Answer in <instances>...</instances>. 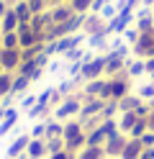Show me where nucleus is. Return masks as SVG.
<instances>
[{"label": "nucleus", "mask_w": 154, "mask_h": 159, "mask_svg": "<svg viewBox=\"0 0 154 159\" xmlns=\"http://www.w3.org/2000/svg\"><path fill=\"white\" fill-rule=\"evenodd\" d=\"M62 139H64L67 152L77 154L82 146H87V128L82 126L80 118H69V121H64V134H62Z\"/></svg>", "instance_id": "1"}, {"label": "nucleus", "mask_w": 154, "mask_h": 159, "mask_svg": "<svg viewBox=\"0 0 154 159\" xmlns=\"http://www.w3.org/2000/svg\"><path fill=\"white\" fill-rule=\"evenodd\" d=\"M100 77H105V54L92 57L90 62H82V69H80V75H77V80H80L82 85L90 82V80H100Z\"/></svg>", "instance_id": "2"}, {"label": "nucleus", "mask_w": 154, "mask_h": 159, "mask_svg": "<svg viewBox=\"0 0 154 159\" xmlns=\"http://www.w3.org/2000/svg\"><path fill=\"white\" fill-rule=\"evenodd\" d=\"M80 108H82V98H77V95H69V98H62V103L54 108V116L57 121H69V118H77L80 116Z\"/></svg>", "instance_id": "3"}, {"label": "nucleus", "mask_w": 154, "mask_h": 159, "mask_svg": "<svg viewBox=\"0 0 154 159\" xmlns=\"http://www.w3.org/2000/svg\"><path fill=\"white\" fill-rule=\"evenodd\" d=\"M108 87H110V100H121L123 95L133 93V87H131V77H128L126 69H123L121 75H116V77H108Z\"/></svg>", "instance_id": "4"}, {"label": "nucleus", "mask_w": 154, "mask_h": 159, "mask_svg": "<svg viewBox=\"0 0 154 159\" xmlns=\"http://www.w3.org/2000/svg\"><path fill=\"white\" fill-rule=\"evenodd\" d=\"M133 21H136V13H133L131 8H126V11H118V16L113 18V21H108V34H110V36H121Z\"/></svg>", "instance_id": "5"}, {"label": "nucleus", "mask_w": 154, "mask_h": 159, "mask_svg": "<svg viewBox=\"0 0 154 159\" xmlns=\"http://www.w3.org/2000/svg\"><path fill=\"white\" fill-rule=\"evenodd\" d=\"M126 141H128V134H123V131L110 134V136L105 139V144H103V149H105V157L118 159L121 152H123V146H126Z\"/></svg>", "instance_id": "6"}, {"label": "nucleus", "mask_w": 154, "mask_h": 159, "mask_svg": "<svg viewBox=\"0 0 154 159\" xmlns=\"http://www.w3.org/2000/svg\"><path fill=\"white\" fill-rule=\"evenodd\" d=\"M21 62H23L21 49H3L0 46V72H13L16 75V69H18Z\"/></svg>", "instance_id": "7"}, {"label": "nucleus", "mask_w": 154, "mask_h": 159, "mask_svg": "<svg viewBox=\"0 0 154 159\" xmlns=\"http://www.w3.org/2000/svg\"><path fill=\"white\" fill-rule=\"evenodd\" d=\"M152 46H154V31H144V34H139L136 44H131V54L136 59H147Z\"/></svg>", "instance_id": "8"}, {"label": "nucleus", "mask_w": 154, "mask_h": 159, "mask_svg": "<svg viewBox=\"0 0 154 159\" xmlns=\"http://www.w3.org/2000/svg\"><path fill=\"white\" fill-rule=\"evenodd\" d=\"M103 105H105V100H100V98H90V100H85L82 103V108H80V121H87V118H98L100 113H103Z\"/></svg>", "instance_id": "9"}, {"label": "nucleus", "mask_w": 154, "mask_h": 159, "mask_svg": "<svg viewBox=\"0 0 154 159\" xmlns=\"http://www.w3.org/2000/svg\"><path fill=\"white\" fill-rule=\"evenodd\" d=\"M16 34H18V46H21V49H28V46H34V44H39V41H41L39 34H36L28 23H21ZM41 44H44V41H41Z\"/></svg>", "instance_id": "10"}, {"label": "nucleus", "mask_w": 154, "mask_h": 159, "mask_svg": "<svg viewBox=\"0 0 154 159\" xmlns=\"http://www.w3.org/2000/svg\"><path fill=\"white\" fill-rule=\"evenodd\" d=\"M28 144H31V134H18L13 141H10V146H8V159H13V157H21V154H26V149H28Z\"/></svg>", "instance_id": "11"}, {"label": "nucleus", "mask_w": 154, "mask_h": 159, "mask_svg": "<svg viewBox=\"0 0 154 159\" xmlns=\"http://www.w3.org/2000/svg\"><path fill=\"white\" fill-rule=\"evenodd\" d=\"M105 26H108V21H103V18H100V13H87L85 26H82V34H85V36H92V34L103 31Z\"/></svg>", "instance_id": "12"}, {"label": "nucleus", "mask_w": 154, "mask_h": 159, "mask_svg": "<svg viewBox=\"0 0 154 159\" xmlns=\"http://www.w3.org/2000/svg\"><path fill=\"white\" fill-rule=\"evenodd\" d=\"M141 154H144L141 139H131V136H128V141H126V146H123V152H121L118 159H139Z\"/></svg>", "instance_id": "13"}, {"label": "nucleus", "mask_w": 154, "mask_h": 159, "mask_svg": "<svg viewBox=\"0 0 154 159\" xmlns=\"http://www.w3.org/2000/svg\"><path fill=\"white\" fill-rule=\"evenodd\" d=\"M18 113H21V108H16V105L5 111V118L0 121V136H8V134L16 128V123H18Z\"/></svg>", "instance_id": "14"}, {"label": "nucleus", "mask_w": 154, "mask_h": 159, "mask_svg": "<svg viewBox=\"0 0 154 159\" xmlns=\"http://www.w3.org/2000/svg\"><path fill=\"white\" fill-rule=\"evenodd\" d=\"M49 13H51V21H54V23H64L67 18L75 16V11H72L69 3H59V5H54V8H49Z\"/></svg>", "instance_id": "15"}, {"label": "nucleus", "mask_w": 154, "mask_h": 159, "mask_svg": "<svg viewBox=\"0 0 154 159\" xmlns=\"http://www.w3.org/2000/svg\"><path fill=\"white\" fill-rule=\"evenodd\" d=\"M31 28H34L36 34H44L49 26H54V21H51V13L49 11H44V13H39V16H34L31 18V23H28Z\"/></svg>", "instance_id": "16"}, {"label": "nucleus", "mask_w": 154, "mask_h": 159, "mask_svg": "<svg viewBox=\"0 0 154 159\" xmlns=\"http://www.w3.org/2000/svg\"><path fill=\"white\" fill-rule=\"evenodd\" d=\"M108 36H110V34H108V26H105L103 31L87 36V46H90V49H105V52H108V49H110V46H108Z\"/></svg>", "instance_id": "17"}, {"label": "nucleus", "mask_w": 154, "mask_h": 159, "mask_svg": "<svg viewBox=\"0 0 154 159\" xmlns=\"http://www.w3.org/2000/svg\"><path fill=\"white\" fill-rule=\"evenodd\" d=\"M141 103H144V100H141V98H139L136 93H128V95H123L121 100H118V111H121V113H128V111H136V108H139Z\"/></svg>", "instance_id": "18"}, {"label": "nucleus", "mask_w": 154, "mask_h": 159, "mask_svg": "<svg viewBox=\"0 0 154 159\" xmlns=\"http://www.w3.org/2000/svg\"><path fill=\"white\" fill-rule=\"evenodd\" d=\"M28 87H31V80L26 75H16L13 77V87H10V95H13V98H23Z\"/></svg>", "instance_id": "19"}, {"label": "nucleus", "mask_w": 154, "mask_h": 159, "mask_svg": "<svg viewBox=\"0 0 154 159\" xmlns=\"http://www.w3.org/2000/svg\"><path fill=\"white\" fill-rule=\"evenodd\" d=\"M18 16H16V11L13 8H8V13L0 18V28H3V34H10V31H18Z\"/></svg>", "instance_id": "20"}, {"label": "nucleus", "mask_w": 154, "mask_h": 159, "mask_svg": "<svg viewBox=\"0 0 154 159\" xmlns=\"http://www.w3.org/2000/svg\"><path fill=\"white\" fill-rule=\"evenodd\" d=\"M10 8L16 11V16H18V23H31L34 13H31V8H28V0H18V3H13Z\"/></svg>", "instance_id": "21"}, {"label": "nucleus", "mask_w": 154, "mask_h": 159, "mask_svg": "<svg viewBox=\"0 0 154 159\" xmlns=\"http://www.w3.org/2000/svg\"><path fill=\"white\" fill-rule=\"evenodd\" d=\"M139 118H141V116H139L136 111H128V113H121V116H118V128H121L123 134H128L131 128L136 126V121H139Z\"/></svg>", "instance_id": "22"}, {"label": "nucleus", "mask_w": 154, "mask_h": 159, "mask_svg": "<svg viewBox=\"0 0 154 159\" xmlns=\"http://www.w3.org/2000/svg\"><path fill=\"white\" fill-rule=\"evenodd\" d=\"M26 154H28V157H39V159L49 157V152H46V141H44V139H31Z\"/></svg>", "instance_id": "23"}, {"label": "nucleus", "mask_w": 154, "mask_h": 159, "mask_svg": "<svg viewBox=\"0 0 154 159\" xmlns=\"http://www.w3.org/2000/svg\"><path fill=\"white\" fill-rule=\"evenodd\" d=\"M77 159H105V149L103 146H82L77 152Z\"/></svg>", "instance_id": "24"}, {"label": "nucleus", "mask_w": 154, "mask_h": 159, "mask_svg": "<svg viewBox=\"0 0 154 159\" xmlns=\"http://www.w3.org/2000/svg\"><path fill=\"white\" fill-rule=\"evenodd\" d=\"M126 72H128V77H131V80H133V77L147 75V62H144V59H131L128 67H126Z\"/></svg>", "instance_id": "25"}, {"label": "nucleus", "mask_w": 154, "mask_h": 159, "mask_svg": "<svg viewBox=\"0 0 154 159\" xmlns=\"http://www.w3.org/2000/svg\"><path fill=\"white\" fill-rule=\"evenodd\" d=\"M105 134H103V128L100 126H95V128H90L87 131V146H103L105 144Z\"/></svg>", "instance_id": "26"}, {"label": "nucleus", "mask_w": 154, "mask_h": 159, "mask_svg": "<svg viewBox=\"0 0 154 159\" xmlns=\"http://www.w3.org/2000/svg\"><path fill=\"white\" fill-rule=\"evenodd\" d=\"M62 134H64V123L57 121V118H49L46 121V139H57Z\"/></svg>", "instance_id": "27"}, {"label": "nucleus", "mask_w": 154, "mask_h": 159, "mask_svg": "<svg viewBox=\"0 0 154 159\" xmlns=\"http://www.w3.org/2000/svg\"><path fill=\"white\" fill-rule=\"evenodd\" d=\"M13 72H0V98L10 95V87H13Z\"/></svg>", "instance_id": "28"}, {"label": "nucleus", "mask_w": 154, "mask_h": 159, "mask_svg": "<svg viewBox=\"0 0 154 159\" xmlns=\"http://www.w3.org/2000/svg\"><path fill=\"white\" fill-rule=\"evenodd\" d=\"M144 103H152L154 100V82H147V85H139V90H133Z\"/></svg>", "instance_id": "29"}, {"label": "nucleus", "mask_w": 154, "mask_h": 159, "mask_svg": "<svg viewBox=\"0 0 154 159\" xmlns=\"http://www.w3.org/2000/svg\"><path fill=\"white\" fill-rule=\"evenodd\" d=\"M0 46H3V49H21L18 46V34L16 31L3 34V36H0Z\"/></svg>", "instance_id": "30"}, {"label": "nucleus", "mask_w": 154, "mask_h": 159, "mask_svg": "<svg viewBox=\"0 0 154 159\" xmlns=\"http://www.w3.org/2000/svg\"><path fill=\"white\" fill-rule=\"evenodd\" d=\"M26 113H28L31 121H39V118H44V116H49V113H51V108H49V105H39V103H36V105L31 108V111H26Z\"/></svg>", "instance_id": "31"}, {"label": "nucleus", "mask_w": 154, "mask_h": 159, "mask_svg": "<svg viewBox=\"0 0 154 159\" xmlns=\"http://www.w3.org/2000/svg\"><path fill=\"white\" fill-rule=\"evenodd\" d=\"M147 131H149V123H147V118H139V121H136V126H133L131 131H128V136H131V139H141Z\"/></svg>", "instance_id": "32"}, {"label": "nucleus", "mask_w": 154, "mask_h": 159, "mask_svg": "<svg viewBox=\"0 0 154 159\" xmlns=\"http://www.w3.org/2000/svg\"><path fill=\"white\" fill-rule=\"evenodd\" d=\"M44 141H46V152H49V154H57V152L64 149V139H62V136H57V139H44Z\"/></svg>", "instance_id": "33"}, {"label": "nucleus", "mask_w": 154, "mask_h": 159, "mask_svg": "<svg viewBox=\"0 0 154 159\" xmlns=\"http://www.w3.org/2000/svg\"><path fill=\"white\" fill-rule=\"evenodd\" d=\"M100 128H103V134H105V136L121 131V128H118V118H105V121H100Z\"/></svg>", "instance_id": "34"}, {"label": "nucleus", "mask_w": 154, "mask_h": 159, "mask_svg": "<svg viewBox=\"0 0 154 159\" xmlns=\"http://www.w3.org/2000/svg\"><path fill=\"white\" fill-rule=\"evenodd\" d=\"M69 5H72V11H75V13H90L92 0H69Z\"/></svg>", "instance_id": "35"}, {"label": "nucleus", "mask_w": 154, "mask_h": 159, "mask_svg": "<svg viewBox=\"0 0 154 159\" xmlns=\"http://www.w3.org/2000/svg\"><path fill=\"white\" fill-rule=\"evenodd\" d=\"M51 98H54V87H46L44 93H39L36 103H39V105H49V108H51ZM51 113H54V111H51Z\"/></svg>", "instance_id": "36"}, {"label": "nucleus", "mask_w": 154, "mask_h": 159, "mask_svg": "<svg viewBox=\"0 0 154 159\" xmlns=\"http://www.w3.org/2000/svg\"><path fill=\"white\" fill-rule=\"evenodd\" d=\"M31 139H46V121H39L34 123V128H31Z\"/></svg>", "instance_id": "37"}, {"label": "nucleus", "mask_w": 154, "mask_h": 159, "mask_svg": "<svg viewBox=\"0 0 154 159\" xmlns=\"http://www.w3.org/2000/svg\"><path fill=\"white\" fill-rule=\"evenodd\" d=\"M116 16H118V8H116V3H108V5L100 11V18H103V21H113Z\"/></svg>", "instance_id": "38"}, {"label": "nucleus", "mask_w": 154, "mask_h": 159, "mask_svg": "<svg viewBox=\"0 0 154 159\" xmlns=\"http://www.w3.org/2000/svg\"><path fill=\"white\" fill-rule=\"evenodd\" d=\"M28 8H31V13H34V16H39V13H44V11H49L46 0H28Z\"/></svg>", "instance_id": "39"}, {"label": "nucleus", "mask_w": 154, "mask_h": 159, "mask_svg": "<svg viewBox=\"0 0 154 159\" xmlns=\"http://www.w3.org/2000/svg\"><path fill=\"white\" fill-rule=\"evenodd\" d=\"M36 98H39V95H23V98L18 100V108H21V111H31V108L36 105Z\"/></svg>", "instance_id": "40"}, {"label": "nucleus", "mask_w": 154, "mask_h": 159, "mask_svg": "<svg viewBox=\"0 0 154 159\" xmlns=\"http://www.w3.org/2000/svg\"><path fill=\"white\" fill-rule=\"evenodd\" d=\"M121 36L126 39L128 44H136V39H139V28H136V26H128V28H126V31H123Z\"/></svg>", "instance_id": "41"}, {"label": "nucleus", "mask_w": 154, "mask_h": 159, "mask_svg": "<svg viewBox=\"0 0 154 159\" xmlns=\"http://www.w3.org/2000/svg\"><path fill=\"white\" fill-rule=\"evenodd\" d=\"M49 159H77V154H75V152H67V149H62V152H57V154H49Z\"/></svg>", "instance_id": "42"}, {"label": "nucleus", "mask_w": 154, "mask_h": 159, "mask_svg": "<svg viewBox=\"0 0 154 159\" xmlns=\"http://www.w3.org/2000/svg\"><path fill=\"white\" fill-rule=\"evenodd\" d=\"M141 144H144V149H154V131H147L141 136Z\"/></svg>", "instance_id": "43"}, {"label": "nucleus", "mask_w": 154, "mask_h": 159, "mask_svg": "<svg viewBox=\"0 0 154 159\" xmlns=\"http://www.w3.org/2000/svg\"><path fill=\"white\" fill-rule=\"evenodd\" d=\"M147 123H149V131H154V100L149 103V116H147Z\"/></svg>", "instance_id": "44"}, {"label": "nucleus", "mask_w": 154, "mask_h": 159, "mask_svg": "<svg viewBox=\"0 0 154 159\" xmlns=\"http://www.w3.org/2000/svg\"><path fill=\"white\" fill-rule=\"evenodd\" d=\"M144 62H147V75H149V77H154V57L144 59Z\"/></svg>", "instance_id": "45"}, {"label": "nucleus", "mask_w": 154, "mask_h": 159, "mask_svg": "<svg viewBox=\"0 0 154 159\" xmlns=\"http://www.w3.org/2000/svg\"><path fill=\"white\" fill-rule=\"evenodd\" d=\"M59 3H62V0H46V5H49V8H54V5H59Z\"/></svg>", "instance_id": "46"}, {"label": "nucleus", "mask_w": 154, "mask_h": 159, "mask_svg": "<svg viewBox=\"0 0 154 159\" xmlns=\"http://www.w3.org/2000/svg\"><path fill=\"white\" fill-rule=\"evenodd\" d=\"M141 5H147V8H154V0H141Z\"/></svg>", "instance_id": "47"}, {"label": "nucleus", "mask_w": 154, "mask_h": 159, "mask_svg": "<svg viewBox=\"0 0 154 159\" xmlns=\"http://www.w3.org/2000/svg\"><path fill=\"white\" fill-rule=\"evenodd\" d=\"M5 111H8V108H3V105H0V121L5 118Z\"/></svg>", "instance_id": "48"}, {"label": "nucleus", "mask_w": 154, "mask_h": 159, "mask_svg": "<svg viewBox=\"0 0 154 159\" xmlns=\"http://www.w3.org/2000/svg\"><path fill=\"white\" fill-rule=\"evenodd\" d=\"M13 159H28V154H21V157H13Z\"/></svg>", "instance_id": "49"}, {"label": "nucleus", "mask_w": 154, "mask_h": 159, "mask_svg": "<svg viewBox=\"0 0 154 159\" xmlns=\"http://www.w3.org/2000/svg\"><path fill=\"white\" fill-rule=\"evenodd\" d=\"M28 159H39V157H28Z\"/></svg>", "instance_id": "50"}, {"label": "nucleus", "mask_w": 154, "mask_h": 159, "mask_svg": "<svg viewBox=\"0 0 154 159\" xmlns=\"http://www.w3.org/2000/svg\"><path fill=\"white\" fill-rule=\"evenodd\" d=\"M0 36H3V28H0Z\"/></svg>", "instance_id": "51"}, {"label": "nucleus", "mask_w": 154, "mask_h": 159, "mask_svg": "<svg viewBox=\"0 0 154 159\" xmlns=\"http://www.w3.org/2000/svg\"><path fill=\"white\" fill-rule=\"evenodd\" d=\"M62 3H69V0H62Z\"/></svg>", "instance_id": "52"}, {"label": "nucleus", "mask_w": 154, "mask_h": 159, "mask_svg": "<svg viewBox=\"0 0 154 159\" xmlns=\"http://www.w3.org/2000/svg\"><path fill=\"white\" fill-rule=\"evenodd\" d=\"M152 82H154V77H152Z\"/></svg>", "instance_id": "53"}, {"label": "nucleus", "mask_w": 154, "mask_h": 159, "mask_svg": "<svg viewBox=\"0 0 154 159\" xmlns=\"http://www.w3.org/2000/svg\"><path fill=\"white\" fill-rule=\"evenodd\" d=\"M105 159H110V157H105Z\"/></svg>", "instance_id": "54"}]
</instances>
